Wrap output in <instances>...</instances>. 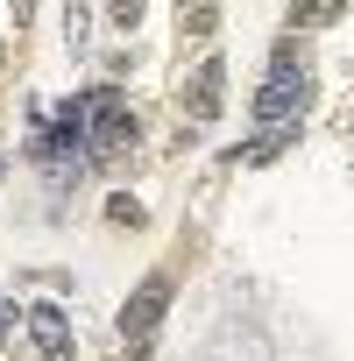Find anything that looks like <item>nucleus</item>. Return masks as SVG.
Returning <instances> with one entry per match:
<instances>
[{
    "mask_svg": "<svg viewBox=\"0 0 354 361\" xmlns=\"http://www.w3.org/2000/svg\"><path fill=\"white\" fill-rule=\"evenodd\" d=\"M8 326H15V305H8V312H0V340H8Z\"/></svg>",
    "mask_w": 354,
    "mask_h": 361,
    "instance_id": "9d476101",
    "label": "nucleus"
},
{
    "mask_svg": "<svg viewBox=\"0 0 354 361\" xmlns=\"http://www.w3.org/2000/svg\"><path fill=\"white\" fill-rule=\"evenodd\" d=\"M29 340H36V361H71V319L57 305H29Z\"/></svg>",
    "mask_w": 354,
    "mask_h": 361,
    "instance_id": "39448f33",
    "label": "nucleus"
},
{
    "mask_svg": "<svg viewBox=\"0 0 354 361\" xmlns=\"http://www.w3.org/2000/svg\"><path fill=\"white\" fill-rule=\"evenodd\" d=\"M106 8H114V29H135L142 22V0H106Z\"/></svg>",
    "mask_w": 354,
    "mask_h": 361,
    "instance_id": "6e6552de",
    "label": "nucleus"
},
{
    "mask_svg": "<svg viewBox=\"0 0 354 361\" xmlns=\"http://www.w3.org/2000/svg\"><path fill=\"white\" fill-rule=\"evenodd\" d=\"M78 128H85V163H106V156H128L135 149V114L114 85L85 92L78 99Z\"/></svg>",
    "mask_w": 354,
    "mask_h": 361,
    "instance_id": "f03ea898",
    "label": "nucleus"
},
{
    "mask_svg": "<svg viewBox=\"0 0 354 361\" xmlns=\"http://www.w3.org/2000/svg\"><path fill=\"white\" fill-rule=\"evenodd\" d=\"M64 36H71V50L85 43V8H78V0H71V8H64Z\"/></svg>",
    "mask_w": 354,
    "mask_h": 361,
    "instance_id": "1a4fd4ad",
    "label": "nucleus"
},
{
    "mask_svg": "<svg viewBox=\"0 0 354 361\" xmlns=\"http://www.w3.org/2000/svg\"><path fill=\"white\" fill-rule=\"evenodd\" d=\"M163 305H170V276H149V283H142V290L128 298V312H121V340H135V347H142V340L156 333Z\"/></svg>",
    "mask_w": 354,
    "mask_h": 361,
    "instance_id": "20e7f679",
    "label": "nucleus"
},
{
    "mask_svg": "<svg viewBox=\"0 0 354 361\" xmlns=\"http://www.w3.org/2000/svg\"><path fill=\"white\" fill-rule=\"evenodd\" d=\"M36 163H43V177H50V185H71V177L85 170V128H78V99H71V106H57V114L36 128Z\"/></svg>",
    "mask_w": 354,
    "mask_h": 361,
    "instance_id": "7ed1b4c3",
    "label": "nucleus"
},
{
    "mask_svg": "<svg viewBox=\"0 0 354 361\" xmlns=\"http://www.w3.org/2000/svg\"><path fill=\"white\" fill-rule=\"evenodd\" d=\"M305 99H312V64L298 57V43H276L269 78H262V92H255V156H276V149L298 135Z\"/></svg>",
    "mask_w": 354,
    "mask_h": 361,
    "instance_id": "f257e3e1",
    "label": "nucleus"
},
{
    "mask_svg": "<svg viewBox=\"0 0 354 361\" xmlns=\"http://www.w3.org/2000/svg\"><path fill=\"white\" fill-rule=\"evenodd\" d=\"M177 29H185V36H213L220 29V8H213V0H177Z\"/></svg>",
    "mask_w": 354,
    "mask_h": 361,
    "instance_id": "0eeeda50",
    "label": "nucleus"
},
{
    "mask_svg": "<svg viewBox=\"0 0 354 361\" xmlns=\"http://www.w3.org/2000/svg\"><path fill=\"white\" fill-rule=\"evenodd\" d=\"M220 85H227V64H220V57H206V64L192 71V92H185V121H213V114H220Z\"/></svg>",
    "mask_w": 354,
    "mask_h": 361,
    "instance_id": "423d86ee",
    "label": "nucleus"
}]
</instances>
